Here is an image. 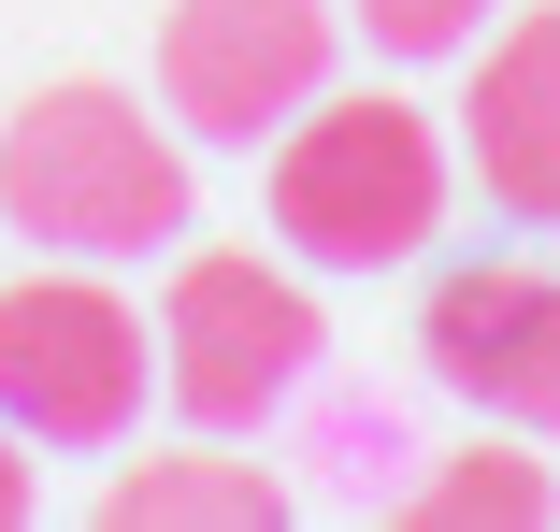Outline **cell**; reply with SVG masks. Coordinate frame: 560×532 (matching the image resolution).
Returning <instances> with one entry per match:
<instances>
[{
    "label": "cell",
    "mask_w": 560,
    "mask_h": 532,
    "mask_svg": "<svg viewBox=\"0 0 560 532\" xmlns=\"http://www.w3.org/2000/svg\"><path fill=\"white\" fill-rule=\"evenodd\" d=\"M30 504H44V475H30V432L0 417V532H30Z\"/></svg>",
    "instance_id": "11"
},
{
    "label": "cell",
    "mask_w": 560,
    "mask_h": 532,
    "mask_svg": "<svg viewBox=\"0 0 560 532\" xmlns=\"http://www.w3.org/2000/svg\"><path fill=\"white\" fill-rule=\"evenodd\" d=\"M402 518H417V532H460V518L532 532V518H546V461H517V447H460L431 489H402Z\"/></svg>",
    "instance_id": "9"
},
{
    "label": "cell",
    "mask_w": 560,
    "mask_h": 532,
    "mask_svg": "<svg viewBox=\"0 0 560 532\" xmlns=\"http://www.w3.org/2000/svg\"><path fill=\"white\" fill-rule=\"evenodd\" d=\"M159 389V332L101 274H15L0 288V417L30 447H130Z\"/></svg>",
    "instance_id": "4"
},
{
    "label": "cell",
    "mask_w": 560,
    "mask_h": 532,
    "mask_svg": "<svg viewBox=\"0 0 560 532\" xmlns=\"http://www.w3.org/2000/svg\"><path fill=\"white\" fill-rule=\"evenodd\" d=\"M302 374H316V302H302V274L259 259V245H173L159 389L201 417V432H259Z\"/></svg>",
    "instance_id": "3"
},
{
    "label": "cell",
    "mask_w": 560,
    "mask_h": 532,
    "mask_svg": "<svg viewBox=\"0 0 560 532\" xmlns=\"http://www.w3.org/2000/svg\"><path fill=\"white\" fill-rule=\"evenodd\" d=\"M460 159L503 217L560 231V0H517L503 30H475V86H460Z\"/></svg>",
    "instance_id": "7"
},
{
    "label": "cell",
    "mask_w": 560,
    "mask_h": 532,
    "mask_svg": "<svg viewBox=\"0 0 560 532\" xmlns=\"http://www.w3.org/2000/svg\"><path fill=\"white\" fill-rule=\"evenodd\" d=\"M0 217L58 259H173L187 245V144L130 86H30L0 130Z\"/></svg>",
    "instance_id": "1"
},
{
    "label": "cell",
    "mask_w": 560,
    "mask_h": 532,
    "mask_svg": "<svg viewBox=\"0 0 560 532\" xmlns=\"http://www.w3.org/2000/svg\"><path fill=\"white\" fill-rule=\"evenodd\" d=\"M346 0H173L159 15V116L187 144H273L330 86Z\"/></svg>",
    "instance_id": "5"
},
{
    "label": "cell",
    "mask_w": 560,
    "mask_h": 532,
    "mask_svg": "<svg viewBox=\"0 0 560 532\" xmlns=\"http://www.w3.org/2000/svg\"><path fill=\"white\" fill-rule=\"evenodd\" d=\"M101 518L116 532H273L288 489L259 461H231V447H187V461H130L116 489H101Z\"/></svg>",
    "instance_id": "8"
},
{
    "label": "cell",
    "mask_w": 560,
    "mask_h": 532,
    "mask_svg": "<svg viewBox=\"0 0 560 532\" xmlns=\"http://www.w3.org/2000/svg\"><path fill=\"white\" fill-rule=\"evenodd\" d=\"M445 130L417 116L402 86H346V101H302L273 130V245L316 259V274H388V259H431L445 231Z\"/></svg>",
    "instance_id": "2"
},
{
    "label": "cell",
    "mask_w": 560,
    "mask_h": 532,
    "mask_svg": "<svg viewBox=\"0 0 560 532\" xmlns=\"http://www.w3.org/2000/svg\"><path fill=\"white\" fill-rule=\"evenodd\" d=\"M417 360L503 432H560V274L546 259H460L417 302Z\"/></svg>",
    "instance_id": "6"
},
{
    "label": "cell",
    "mask_w": 560,
    "mask_h": 532,
    "mask_svg": "<svg viewBox=\"0 0 560 532\" xmlns=\"http://www.w3.org/2000/svg\"><path fill=\"white\" fill-rule=\"evenodd\" d=\"M346 15H360L388 58H460V44L489 30V0H346Z\"/></svg>",
    "instance_id": "10"
}]
</instances>
